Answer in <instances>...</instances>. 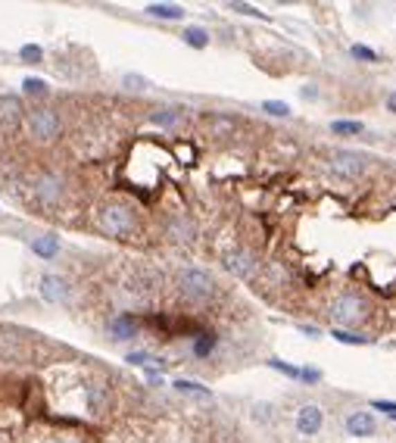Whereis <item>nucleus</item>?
<instances>
[{
	"mask_svg": "<svg viewBox=\"0 0 396 443\" xmlns=\"http://www.w3.org/2000/svg\"><path fill=\"white\" fill-rule=\"evenodd\" d=\"M178 290L190 303H206V299L215 297V278L203 268H184L178 275Z\"/></svg>",
	"mask_w": 396,
	"mask_h": 443,
	"instance_id": "nucleus-1",
	"label": "nucleus"
},
{
	"mask_svg": "<svg viewBox=\"0 0 396 443\" xmlns=\"http://www.w3.org/2000/svg\"><path fill=\"white\" fill-rule=\"evenodd\" d=\"M97 225H100V231H107L109 237H125L134 231V212L122 203H107L97 212Z\"/></svg>",
	"mask_w": 396,
	"mask_h": 443,
	"instance_id": "nucleus-2",
	"label": "nucleus"
},
{
	"mask_svg": "<svg viewBox=\"0 0 396 443\" xmlns=\"http://www.w3.org/2000/svg\"><path fill=\"white\" fill-rule=\"evenodd\" d=\"M327 315L337 324H359L368 315V306H365V299L356 297V293H337V297L331 299V306H327Z\"/></svg>",
	"mask_w": 396,
	"mask_h": 443,
	"instance_id": "nucleus-3",
	"label": "nucleus"
},
{
	"mask_svg": "<svg viewBox=\"0 0 396 443\" xmlns=\"http://www.w3.org/2000/svg\"><path fill=\"white\" fill-rule=\"evenodd\" d=\"M26 131L35 137V141H53V137L63 131V122L53 110L47 106H35V110L26 112Z\"/></svg>",
	"mask_w": 396,
	"mask_h": 443,
	"instance_id": "nucleus-4",
	"label": "nucleus"
},
{
	"mask_svg": "<svg viewBox=\"0 0 396 443\" xmlns=\"http://www.w3.org/2000/svg\"><path fill=\"white\" fill-rule=\"evenodd\" d=\"M327 168H331V175H337L343 181H356L365 172V156L356 153V150H334L327 156Z\"/></svg>",
	"mask_w": 396,
	"mask_h": 443,
	"instance_id": "nucleus-5",
	"label": "nucleus"
},
{
	"mask_svg": "<svg viewBox=\"0 0 396 443\" xmlns=\"http://www.w3.org/2000/svg\"><path fill=\"white\" fill-rule=\"evenodd\" d=\"M41 297L47 303H66L69 299V281L60 278V275H44L41 278Z\"/></svg>",
	"mask_w": 396,
	"mask_h": 443,
	"instance_id": "nucleus-6",
	"label": "nucleus"
},
{
	"mask_svg": "<svg viewBox=\"0 0 396 443\" xmlns=\"http://www.w3.org/2000/svg\"><path fill=\"white\" fill-rule=\"evenodd\" d=\"M225 268L231 275H237V278H246V275H253V268H256V259H253L250 250H228Z\"/></svg>",
	"mask_w": 396,
	"mask_h": 443,
	"instance_id": "nucleus-7",
	"label": "nucleus"
},
{
	"mask_svg": "<svg viewBox=\"0 0 396 443\" xmlns=\"http://www.w3.org/2000/svg\"><path fill=\"white\" fill-rule=\"evenodd\" d=\"M321 422H325V415H321L318 406H303L300 415H296V431L306 434V437H312V434L321 431Z\"/></svg>",
	"mask_w": 396,
	"mask_h": 443,
	"instance_id": "nucleus-8",
	"label": "nucleus"
},
{
	"mask_svg": "<svg viewBox=\"0 0 396 443\" xmlns=\"http://www.w3.org/2000/svg\"><path fill=\"white\" fill-rule=\"evenodd\" d=\"M377 431V422L371 412H352V415H346V434L352 437H371Z\"/></svg>",
	"mask_w": 396,
	"mask_h": 443,
	"instance_id": "nucleus-9",
	"label": "nucleus"
},
{
	"mask_svg": "<svg viewBox=\"0 0 396 443\" xmlns=\"http://www.w3.org/2000/svg\"><path fill=\"white\" fill-rule=\"evenodd\" d=\"M35 191H38L41 203H57V200L63 197V181L53 178V175H44V178L38 181V187H35Z\"/></svg>",
	"mask_w": 396,
	"mask_h": 443,
	"instance_id": "nucleus-10",
	"label": "nucleus"
},
{
	"mask_svg": "<svg viewBox=\"0 0 396 443\" xmlns=\"http://www.w3.org/2000/svg\"><path fill=\"white\" fill-rule=\"evenodd\" d=\"M138 328H141V322L134 315H119V318L109 322V331H113L116 340H128V337H134V334H138Z\"/></svg>",
	"mask_w": 396,
	"mask_h": 443,
	"instance_id": "nucleus-11",
	"label": "nucleus"
},
{
	"mask_svg": "<svg viewBox=\"0 0 396 443\" xmlns=\"http://www.w3.org/2000/svg\"><path fill=\"white\" fill-rule=\"evenodd\" d=\"M32 250L35 256H41V259H53V256L60 253V237L57 234H41L32 241Z\"/></svg>",
	"mask_w": 396,
	"mask_h": 443,
	"instance_id": "nucleus-12",
	"label": "nucleus"
},
{
	"mask_svg": "<svg viewBox=\"0 0 396 443\" xmlns=\"http://www.w3.org/2000/svg\"><path fill=\"white\" fill-rule=\"evenodd\" d=\"M181 37H184V44L194 50H203L209 44V31L203 28V25H188V28L181 31Z\"/></svg>",
	"mask_w": 396,
	"mask_h": 443,
	"instance_id": "nucleus-13",
	"label": "nucleus"
},
{
	"mask_svg": "<svg viewBox=\"0 0 396 443\" xmlns=\"http://www.w3.org/2000/svg\"><path fill=\"white\" fill-rule=\"evenodd\" d=\"M147 12L156 19H172V22H175V19H184V6H178V3H150Z\"/></svg>",
	"mask_w": 396,
	"mask_h": 443,
	"instance_id": "nucleus-14",
	"label": "nucleus"
},
{
	"mask_svg": "<svg viewBox=\"0 0 396 443\" xmlns=\"http://www.w3.org/2000/svg\"><path fill=\"white\" fill-rule=\"evenodd\" d=\"M194 222H190V218H172L169 222V234L175 237V241H190V237H194Z\"/></svg>",
	"mask_w": 396,
	"mask_h": 443,
	"instance_id": "nucleus-15",
	"label": "nucleus"
},
{
	"mask_svg": "<svg viewBox=\"0 0 396 443\" xmlns=\"http://www.w3.org/2000/svg\"><path fill=\"white\" fill-rule=\"evenodd\" d=\"M331 337H334L337 343H350V347H368V343H371V337H365V334H350V331H343V328H334Z\"/></svg>",
	"mask_w": 396,
	"mask_h": 443,
	"instance_id": "nucleus-16",
	"label": "nucleus"
},
{
	"mask_svg": "<svg viewBox=\"0 0 396 443\" xmlns=\"http://www.w3.org/2000/svg\"><path fill=\"white\" fill-rule=\"evenodd\" d=\"M215 340H219V334H213V331H203V334L197 337V343H194V353L197 356H209L215 349Z\"/></svg>",
	"mask_w": 396,
	"mask_h": 443,
	"instance_id": "nucleus-17",
	"label": "nucleus"
},
{
	"mask_svg": "<svg viewBox=\"0 0 396 443\" xmlns=\"http://www.w3.org/2000/svg\"><path fill=\"white\" fill-rule=\"evenodd\" d=\"M331 131L334 134H359L362 122L359 119H337V122H331Z\"/></svg>",
	"mask_w": 396,
	"mask_h": 443,
	"instance_id": "nucleus-18",
	"label": "nucleus"
},
{
	"mask_svg": "<svg viewBox=\"0 0 396 443\" xmlns=\"http://www.w3.org/2000/svg\"><path fill=\"white\" fill-rule=\"evenodd\" d=\"M262 110L269 112V116H278V119H287L290 116V106L284 103V100H265Z\"/></svg>",
	"mask_w": 396,
	"mask_h": 443,
	"instance_id": "nucleus-19",
	"label": "nucleus"
},
{
	"mask_svg": "<svg viewBox=\"0 0 396 443\" xmlns=\"http://www.w3.org/2000/svg\"><path fill=\"white\" fill-rule=\"evenodd\" d=\"M175 390H181V393H197V397H209V387L197 384V381H181V378H178V381H175Z\"/></svg>",
	"mask_w": 396,
	"mask_h": 443,
	"instance_id": "nucleus-20",
	"label": "nucleus"
},
{
	"mask_svg": "<svg viewBox=\"0 0 396 443\" xmlns=\"http://www.w3.org/2000/svg\"><path fill=\"white\" fill-rule=\"evenodd\" d=\"M178 119H181V110H178V106L163 110V112H153V122H156V125H175Z\"/></svg>",
	"mask_w": 396,
	"mask_h": 443,
	"instance_id": "nucleus-21",
	"label": "nucleus"
},
{
	"mask_svg": "<svg viewBox=\"0 0 396 443\" xmlns=\"http://www.w3.org/2000/svg\"><path fill=\"white\" fill-rule=\"evenodd\" d=\"M22 91H26V94H44V91H47V81H44V78H35V75H28V78H22Z\"/></svg>",
	"mask_w": 396,
	"mask_h": 443,
	"instance_id": "nucleus-22",
	"label": "nucleus"
},
{
	"mask_svg": "<svg viewBox=\"0 0 396 443\" xmlns=\"http://www.w3.org/2000/svg\"><path fill=\"white\" fill-rule=\"evenodd\" d=\"M19 56L26 62H41V60H44V50H41L38 44H26V47L19 50Z\"/></svg>",
	"mask_w": 396,
	"mask_h": 443,
	"instance_id": "nucleus-23",
	"label": "nucleus"
},
{
	"mask_svg": "<svg viewBox=\"0 0 396 443\" xmlns=\"http://www.w3.org/2000/svg\"><path fill=\"white\" fill-rule=\"evenodd\" d=\"M356 60H362V62H375L377 60V53L371 47H365V44H352V50H350Z\"/></svg>",
	"mask_w": 396,
	"mask_h": 443,
	"instance_id": "nucleus-24",
	"label": "nucleus"
},
{
	"mask_svg": "<svg viewBox=\"0 0 396 443\" xmlns=\"http://www.w3.org/2000/svg\"><path fill=\"white\" fill-rule=\"evenodd\" d=\"M269 368H275V372L287 374V378H300V368H296V365H287V362H281V359H269Z\"/></svg>",
	"mask_w": 396,
	"mask_h": 443,
	"instance_id": "nucleus-25",
	"label": "nucleus"
},
{
	"mask_svg": "<svg viewBox=\"0 0 396 443\" xmlns=\"http://www.w3.org/2000/svg\"><path fill=\"white\" fill-rule=\"evenodd\" d=\"M371 409H377V412H384V415L396 418V403H393V399H371Z\"/></svg>",
	"mask_w": 396,
	"mask_h": 443,
	"instance_id": "nucleus-26",
	"label": "nucleus"
},
{
	"mask_svg": "<svg viewBox=\"0 0 396 443\" xmlns=\"http://www.w3.org/2000/svg\"><path fill=\"white\" fill-rule=\"evenodd\" d=\"M122 85L132 87V91H144V87H147V78H141V75H125V78H122Z\"/></svg>",
	"mask_w": 396,
	"mask_h": 443,
	"instance_id": "nucleus-27",
	"label": "nucleus"
},
{
	"mask_svg": "<svg viewBox=\"0 0 396 443\" xmlns=\"http://www.w3.org/2000/svg\"><path fill=\"white\" fill-rule=\"evenodd\" d=\"M231 10L244 12V16H256V19H265V12H262V10H256V6H250V3H231Z\"/></svg>",
	"mask_w": 396,
	"mask_h": 443,
	"instance_id": "nucleus-28",
	"label": "nucleus"
},
{
	"mask_svg": "<svg viewBox=\"0 0 396 443\" xmlns=\"http://www.w3.org/2000/svg\"><path fill=\"white\" fill-rule=\"evenodd\" d=\"M300 381H306V384H318L321 372L318 368H300Z\"/></svg>",
	"mask_w": 396,
	"mask_h": 443,
	"instance_id": "nucleus-29",
	"label": "nucleus"
},
{
	"mask_svg": "<svg viewBox=\"0 0 396 443\" xmlns=\"http://www.w3.org/2000/svg\"><path fill=\"white\" fill-rule=\"evenodd\" d=\"M150 359L153 356H147V353H128V362H132V365H150Z\"/></svg>",
	"mask_w": 396,
	"mask_h": 443,
	"instance_id": "nucleus-30",
	"label": "nucleus"
},
{
	"mask_svg": "<svg viewBox=\"0 0 396 443\" xmlns=\"http://www.w3.org/2000/svg\"><path fill=\"white\" fill-rule=\"evenodd\" d=\"M387 110H390V112H396V91H393V94H387Z\"/></svg>",
	"mask_w": 396,
	"mask_h": 443,
	"instance_id": "nucleus-31",
	"label": "nucleus"
}]
</instances>
